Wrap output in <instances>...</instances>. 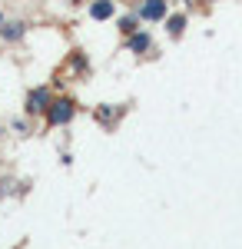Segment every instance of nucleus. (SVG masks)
I'll list each match as a JSON object with an SVG mask.
<instances>
[{
  "mask_svg": "<svg viewBox=\"0 0 242 249\" xmlns=\"http://www.w3.org/2000/svg\"><path fill=\"white\" fill-rule=\"evenodd\" d=\"M70 67H73L80 77H86V73H90V57H86L83 50H70Z\"/></svg>",
  "mask_w": 242,
  "mask_h": 249,
  "instance_id": "nucleus-10",
  "label": "nucleus"
},
{
  "mask_svg": "<svg viewBox=\"0 0 242 249\" xmlns=\"http://www.w3.org/2000/svg\"><path fill=\"white\" fill-rule=\"evenodd\" d=\"M133 14L139 17V23H163L169 14V0H139Z\"/></svg>",
  "mask_w": 242,
  "mask_h": 249,
  "instance_id": "nucleus-4",
  "label": "nucleus"
},
{
  "mask_svg": "<svg viewBox=\"0 0 242 249\" xmlns=\"http://www.w3.org/2000/svg\"><path fill=\"white\" fill-rule=\"evenodd\" d=\"M163 23H166V34H169V40H179L183 34H186V27H189V14H186V10H176V14L169 10Z\"/></svg>",
  "mask_w": 242,
  "mask_h": 249,
  "instance_id": "nucleus-8",
  "label": "nucleus"
},
{
  "mask_svg": "<svg viewBox=\"0 0 242 249\" xmlns=\"http://www.w3.org/2000/svg\"><path fill=\"white\" fill-rule=\"evenodd\" d=\"M3 20H7V17H3V10H0V27H3Z\"/></svg>",
  "mask_w": 242,
  "mask_h": 249,
  "instance_id": "nucleus-13",
  "label": "nucleus"
},
{
  "mask_svg": "<svg viewBox=\"0 0 242 249\" xmlns=\"http://www.w3.org/2000/svg\"><path fill=\"white\" fill-rule=\"evenodd\" d=\"M50 100H53V87H50V83H40L34 90H27V96H23V113L27 116H43L47 107H50Z\"/></svg>",
  "mask_w": 242,
  "mask_h": 249,
  "instance_id": "nucleus-2",
  "label": "nucleus"
},
{
  "mask_svg": "<svg viewBox=\"0 0 242 249\" xmlns=\"http://www.w3.org/2000/svg\"><path fill=\"white\" fill-rule=\"evenodd\" d=\"M123 50H126V53H133V57H146V53H153V34L139 27L136 34L123 37Z\"/></svg>",
  "mask_w": 242,
  "mask_h": 249,
  "instance_id": "nucleus-5",
  "label": "nucleus"
},
{
  "mask_svg": "<svg viewBox=\"0 0 242 249\" xmlns=\"http://www.w3.org/2000/svg\"><path fill=\"white\" fill-rule=\"evenodd\" d=\"M14 130H17L20 136H27V133H30V126H27V120H14Z\"/></svg>",
  "mask_w": 242,
  "mask_h": 249,
  "instance_id": "nucleus-11",
  "label": "nucleus"
},
{
  "mask_svg": "<svg viewBox=\"0 0 242 249\" xmlns=\"http://www.w3.org/2000/svg\"><path fill=\"white\" fill-rule=\"evenodd\" d=\"M14 249H27V246H23V243H20V246H14Z\"/></svg>",
  "mask_w": 242,
  "mask_h": 249,
  "instance_id": "nucleus-14",
  "label": "nucleus"
},
{
  "mask_svg": "<svg viewBox=\"0 0 242 249\" xmlns=\"http://www.w3.org/2000/svg\"><path fill=\"white\" fill-rule=\"evenodd\" d=\"M76 113H80V103H76L70 93H53V100H50V107H47V113H43V126L47 130H56V126H70L76 120Z\"/></svg>",
  "mask_w": 242,
  "mask_h": 249,
  "instance_id": "nucleus-1",
  "label": "nucleus"
},
{
  "mask_svg": "<svg viewBox=\"0 0 242 249\" xmlns=\"http://www.w3.org/2000/svg\"><path fill=\"white\" fill-rule=\"evenodd\" d=\"M126 113H130V103H116V110H113V103H100V107L93 110V120L106 130V133H113Z\"/></svg>",
  "mask_w": 242,
  "mask_h": 249,
  "instance_id": "nucleus-3",
  "label": "nucleus"
},
{
  "mask_svg": "<svg viewBox=\"0 0 242 249\" xmlns=\"http://www.w3.org/2000/svg\"><path fill=\"white\" fill-rule=\"evenodd\" d=\"M116 30H120V34H123V37H130V34H136V30H139V17H136V14H123V17H116Z\"/></svg>",
  "mask_w": 242,
  "mask_h": 249,
  "instance_id": "nucleus-9",
  "label": "nucleus"
},
{
  "mask_svg": "<svg viewBox=\"0 0 242 249\" xmlns=\"http://www.w3.org/2000/svg\"><path fill=\"white\" fill-rule=\"evenodd\" d=\"M73 3H76V7H80V3H90V0H73Z\"/></svg>",
  "mask_w": 242,
  "mask_h": 249,
  "instance_id": "nucleus-12",
  "label": "nucleus"
},
{
  "mask_svg": "<svg viewBox=\"0 0 242 249\" xmlns=\"http://www.w3.org/2000/svg\"><path fill=\"white\" fill-rule=\"evenodd\" d=\"M116 0H90L86 3V17L93 20V23H106V20L116 17Z\"/></svg>",
  "mask_w": 242,
  "mask_h": 249,
  "instance_id": "nucleus-7",
  "label": "nucleus"
},
{
  "mask_svg": "<svg viewBox=\"0 0 242 249\" xmlns=\"http://www.w3.org/2000/svg\"><path fill=\"white\" fill-rule=\"evenodd\" d=\"M27 30H30L27 20H3V27H0V40H3L7 47H17V43H23Z\"/></svg>",
  "mask_w": 242,
  "mask_h": 249,
  "instance_id": "nucleus-6",
  "label": "nucleus"
}]
</instances>
